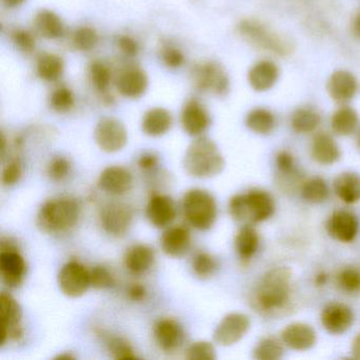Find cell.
Wrapping results in <instances>:
<instances>
[{
  "label": "cell",
  "instance_id": "obj_52",
  "mask_svg": "<svg viewBox=\"0 0 360 360\" xmlns=\"http://www.w3.org/2000/svg\"><path fill=\"white\" fill-rule=\"evenodd\" d=\"M128 296L131 300L142 301L146 297V288L141 284H134L128 290Z\"/></svg>",
  "mask_w": 360,
  "mask_h": 360
},
{
  "label": "cell",
  "instance_id": "obj_22",
  "mask_svg": "<svg viewBox=\"0 0 360 360\" xmlns=\"http://www.w3.org/2000/svg\"><path fill=\"white\" fill-rule=\"evenodd\" d=\"M328 89L333 100L338 103H347L355 96L357 81L349 71H336L330 77Z\"/></svg>",
  "mask_w": 360,
  "mask_h": 360
},
{
  "label": "cell",
  "instance_id": "obj_53",
  "mask_svg": "<svg viewBox=\"0 0 360 360\" xmlns=\"http://www.w3.org/2000/svg\"><path fill=\"white\" fill-rule=\"evenodd\" d=\"M352 354L356 359H360V333L354 338L352 342Z\"/></svg>",
  "mask_w": 360,
  "mask_h": 360
},
{
  "label": "cell",
  "instance_id": "obj_14",
  "mask_svg": "<svg viewBox=\"0 0 360 360\" xmlns=\"http://www.w3.org/2000/svg\"><path fill=\"white\" fill-rule=\"evenodd\" d=\"M353 311L343 303L330 302L322 309V326L330 334H343L353 326Z\"/></svg>",
  "mask_w": 360,
  "mask_h": 360
},
{
  "label": "cell",
  "instance_id": "obj_2",
  "mask_svg": "<svg viewBox=\"0 0 360 360\" xmlns=\"http://www.w3.org/2000/svg\"><path fill=\"white\" fill-rule=\"evenodd\" d=\"M233 220L255 224L269 220L275 212V202L271 193L262 189H250L246 193L233 195L229 203Z\"/></svg>",
  "mask_w": 360,
  "mask_h": 360
},
{
  "label": "cell",
  "instance_id": "obj_56",
  "mask_svg": "<svg viewBox=\"0 0 360 360\" xmlns=\"http://www.w3.org/2000/svg\"><path fill=\"white\" fill-rule=\"evenodd\" d=\"M25 0H4V3L7 7L9 8H15L18 7V6L24 4Z\"/></svg>",
  "mask_w": 360,
  "mask_h": 360
},
{
  "label": "cell",
  "instance_id": "obj_40",
  "mask_svg": "<svg viewBox=\"0 0 360 360\" xmlns=\"http://www.w3.org/2000/svg\"><path fill=\"white\" fill-rule=\"evenodd\" d=\"M185 358L188 360H216V349L208 341H198L187 347Z\"/></svg>",
  "mask_w": 360,
  "mask_h": 360
},
{
  "label": "cell",
  "instance_id": "obj_39",
  "mask_svg": "<svg viewBox=\"0 0 360 360\" xmlns=\"http://www.w3.org/2000/svg\"><path fill=\"white\" fill-rule=\"evenodd\" d=\"M337 283L341 290L347 292L360 290V271L355 267H345L337 276Z\"/></svg>",
  "mask_w": 360,
  "mask_h": 360
},
{
  "label": "cell",
  "instance_id": "obj_46",
  "mask_svg": "<svg viewBox=\"0 0 360 360\" xmlns=\"http://www.w3.org/2000/svg\"><path fill=\"white\" fill-rule=\"evenodd\" d=\"M276 167L282 176H290L296 172V163L292 153L281 150L276 155Z\"/></svg>",
  "mask_w": 360,
  "mask_h": 360
},
{
  "label": "cell",
  "instance_id": "obj_26",
  "mask_svg": "<svg viewBox=\"0 0 360 360\" xmlns=\"http://www.w3.org/2000/svg\"><path fill=\"white\" fill-rule=\"evenodd\" d=\"M311 157L321 165H332L340 159V149L330 134L321 132L314 138Z\"/></svg>",
  "mask_w": 360,
  "mask_h": 360
},
{
  "label": "cell",
  "instance_id": "obj_15",
  "mask_svg": "<svg viewBox=\"0 0 360 360\" xmlns=\"http://www.w3.org/2000/svg\"><path fill=\"white\" fill-rule=\"evenodd\" d=\"M195 81L202 90L214 92L218 96L229 91V77L222 68L214 63L201 65L195 70Z\"/></svg>",
  "mask_w": 360,
  "mask_h": 360
},
{
  "label": "cell",
  "instance_id": "obj_30",
  "mask_svg": "<svg viewBox=\"0 0 360 360\" xmlns=\"http://www.w3.org/2000/svg\"><path fill=\"white\" fill-rule=\"evenodd\" d=\"M35 27L39 34L46 39H54L64 34V25L62 20L54 12L43 10L35 18Z\"/></svg>",
  "mask_w": 360,
  "mask_h": 360
},
{
  "label": "cell",
  "instance_id": "obj_31",
  "mask_svg": "<svg viewBox=\"0 0 360 360\" xmlns=\"http://www.w3.org/2000/svg\"><path fill=\"white\" fill-rule=\"evenodd\" d=\"M359 117L357 112L349 107L338 109L332 117V129L338 136H347L357 129Z\"/></svg>",
  "mask_w": 360,
  "mask_h": 360
},
{
  "label": "cell",
  "instance_id": "obj_42",
  "mask_svg": "<svg viewBox=\"0 0 360 360\" xmlns=\"http://www.w3.org/2000/svg\"><path fill=\"white\" fill-rule=\"evenodd\" d=\"M90 282L96 290H106L115 285V277L104 266H96L90 271Z\"/></svg>",
  "mask_w": 360,
  "mask_h": 360
},
{
  "label": "cell",
  "instance_id": "obj_9",
  "mask_svg": "<svg viewBox=\"0 0 360 360\" xmlns=\"http://www.w3.org/2000/svg\"><path fill=\"white\" fill-rule=\"evenodd\" d=\"M94 139L96 144L105 153H117L127 144V130L119 120L105 117L96 125Z\"/></svg>",
  "mask_w": 360,
  "mask_h": 360
},
{
  "label": "cell",
  "instance_id": "obj_3",
  "mask_svg": "<svg viewBox=\"0 0 360 360\" xmlns=\"http://www.w3.org/2000/svg\"><path fill=\"white\" fill-rule=\"evenodd\" d=\"M185 170L195 178H212L225 167V161L214 141L199 138L191 143L185 153Z\"/></svg>",
  "mask_w": 360,
  "mask_h": 360
},
{
  "label": "cell",
  "instance_id": "obj_34",
  "mask_svg": "<svg viewBox=\"0 0 360 360\" xmlns=\"http://www.w3.org/2000/svg\"><path fill=\"white\" fill-rule=\"evenodd\" d=\"M64 71L63 60L54 54H44L37 63V72L41 79L54 82L60 79Z\"/></svg>",
  "mask_w": 360,
  "mask_h": 360
},
{
  "label": "cell",
  "instance_id": "obj_55",
  "mask_svg": "<svg viewBox=\"0 0 360 360\" xmlns=\"http://www.w3.org/2000/svg\"><path fill=\"white\" fill-rule=\"evenodd\" d=\"M353 28L355 34L360 37V12L356 15L355 20H354Z\"/></svg>",
  "mask_w": 360,
  "mask_h": 360
},
{
  "label": "cell",
  "instance_id": "obj_50",
  "mask_svg": "<svg viewBox=\"0 0 360 360\" xmlns=\"http://www.w3.org/2000/svg\"><path fill=\"white\" fill-rule=\"evenodd\" d=\"M119 47L128 56H136L139 52L138 43L129 37H120Z\"/></svg>",
  "mask_w": 360,
  "mask_h": 360
},
{
  "label": "cell",
  "instance_id": "obj_27",
  "mask_svg": "<svg viewBox=\"0 0 360 360\" xmlns=\"http://www.w3.org/2000/svg\"><path fill=\"white\" fill-rule=\"evenodd\" d=\"M335 193L347 204L360 201V176L355 172H342L334 180Z\"/></svg>",
  "mask_w": 360,
  "mask_h": 360
},
{
  "label": "cell",
  "instance_id": "obj_8",
  "mask_svg": "<svg viewBox=\"0 0 360 360\" xmlns=\"http://www.w3.org/2000/svg\"><path fill=\"white\" fill-rule=\"evenodd\" d=\"M58 281L63 294L70 298L83 296L91 286L90 271L77 261H70L62 267Z\"/></svg>",
  "mask_w": 360,
  "mask_h": 360
},
{
  "label": "cell",
  "instance_id": "obj_48",
  "mask_svg": "<svg viewBox=\"0 0 360 360\" xmlns=\"http://www.w3.org/2000/svg\"><path fill=\"white\" fill-rule=\"evenodd\" d=\"M13 41L22 52H31L35 47V41L30 33L18 30L13 33Z\"/></svg>",
  "mask_w": 360,
  "mask_h": 360
},
{
  "label": "cell",
  "instance_id": "obj_28",
  "mask_svg": "<svg viewBox=\"0 0 360 360\" xmlns=\"http://www.w3.org/2000/svg\"><path fill=\"white\" fill-rule=\"evenodd\" d=\"M172 126V117L169 111L163 108L149 110L143 119V131L150 136H161L167 134Z\"/></svg>",
  "mask_w": 360,
  "mask_h": 360
},
{
  "label": "cell",
  "instance_id": "obj_21",
  "mask_svg": "<svg viewBox=\"0 0 360 360\" xmlns=\"http://www.w3.org/2000/svg\"><path fill=\"white\" fill-rule=\"evenodd\" d=\"M191 244V233L184 226L169 227L161 238L162 250L174 258H180L187 254Z\"/></svg>",
  "mask_w": 360,
  "mask_h": 360
},
{
  "label": "cell",
  "instance_id": "obj_7",
  "mask_svg": "<svg viewBox=\"0 0 360 360\" xmlns=\"http://www.w3.org/2000/svg\"><path fill=\"white\" fill-rule=\"evenodd\" d=\"M22 307L11 295L1 292L0 296V345H6L9 340L20 341L24 337L22 326Z\"/></svg>",
  "mask_w": 360,
  "mask_h": 360
},
{
  "label": "cell",
  "instance_id": "obj_35",
  "mask_svg": "<svg viewBox=\"0 0 360 360\" xmlns=\"http://www.w3.org/2000/svg\"><path fill=\"white\" fill-rule=\"evenodd\" d=\"M320 115L309 108L295 111L292 117V127L298 134H309L319 126Z\"/></svg>",
  "mask_w": 360,
  "mask_h": 360
},
{
  "label": "cell",
  "instance_id": "obj_5",
  "mask_svg": "<svg viewBox=\"0 0 360 360\" xmlns=\"http://www.w3.org/2000/svg\"><path fill=\"white\" fill-rule=\"evenodd\" d=\"M183 212L189 224L199 231H208L216 222L218 206L208 191L191 189L183 198Z\"/></svg>",
  "mask_w": 360,
  "mask_h": 360
},
{
  "label": "cell",
  "instance_id": "obj_33",
  "mask_svg": "<svg viewBox=\"0 0 360 360\" xmlns=\"http://www.w3.org/2000/svg\"><path fill=\"white\" fill-rule=\"evenodd\" d=\"M301 195L309 203H323L328 198V184L321 176H313L303 183Z\"/></svg>",
  "mask_w": 360,
  "mask_h": 360
},
{
  "label": "cell",
  "instance_id": "obj_44",
  "mask_svg": "<svg viewBox=\"0 0 360 360\" xmlns=\"http://www.w3.org/2000/svg\"><path fill=\"white\" fill-rule=\"evenodd\" d=\"M90 75H91L94 86L100 91L104 92L108 89L109 84H110V71L102 63H94L90 68Z\"/></svg>",
  "mask_w": 360,
  "mask_h": 360
},
{
  "label": "cell",
  "instance_id": "obj_1",
  "mask_svg": "<svg viewBox=\"0 0 360 360\" xmlns=\"http://www.w3.org/2000/svg\"><path fill=\"white\" fill-rule=\"evenodd\" d=\"M292 271L277 266L267 271L250 294L252 309L264 317H281L292 309Z\"/></svg>",
  "mask_w": 360,
  "mask_h": 360
},
{
  "label": "cell",
  "instance_id": "obj_36",
  "mask_svg": "<svg viewBox=\"0 0 360 360\" xmlns=\"http://www.w3.org/2000/svg\"><path fill=\"white\" fill-rule=\"evenodd\" d=\"M283 345L273 337H267L259 341L252 351V357L258 360H277L283 357Z\"/></svg>",
  "mask_w": 360,
  "mask_h": 360
},
{
  "label": "cell",
  "instance_id": "obj_12",
  "mask_svg": "<svg viewBox=\"0 0 360 360\" xmlns=\"http://www.w3.org/2000/svg\"><path fill=\"white\" fill-rule=\"evenodd\" d=\"M134 221V210L123 203H111L101 212V224L109 235L122 237Z\"/></svg>",
  "mask_w": 360,
  "mask_h": 360
},
{
  "label": "cell",
  "instance_id": "obj_38",
  "mask_svg": "<svg viewBox=\"0 0 360 360\" xmlns=\"http://www.w3.org/2000/svg\"><path fill=\"white\" fill-rule=\"evenodd\" d=\"M107 349L115 359H134L136 358L131 345L121 337H109L106 339Z\"/></svg>",
  "mask_w": 360,
  "mask_h": 360
},
{
  "label": "cell",
  "instance_id": "obj_17",
  "mask_svg": "<svg viewBox=\"0 0 360 360\" xmlns=\"http://www.w3.org/2000/svg\"><path fill=\"white\" fill-rule=\"evenodd\" d=\"M132 182L131 174L126 168L110 166L101 174L98 187L110 195H122L131 189Z\"/></svg>",
  "mask_w": 360,
  "mask_h": 360
},
{
  "label": "cell",
  "instance_id": "obj_25",
  "mask_svg": "<svg viewBox=\"0 0 360 360\" xmlns=\"http://www.w3.org/2000/svg\"><path fill=\"white\" fill-rule=\"evenodd\" d=\"M279 77L278 67L269 60L257 63L248 73L250 87L256 91L262 92L271 89Z\"/></svg>",
  "mask_w": 360,
  "mask_h": 360
},
{
  "label": "cell",
  "instance_id": "obj_51",
  "mask_svg": "<svg viewBox=\"0 0 360 360\" xmlns=\"http://www.w3.org/2000/svg\"><path fill=\"white\" fill-rule=\"evenodd\" d=\"M139 166L143 170H153L159 164V159L153 153H145L139 159Z\"/></svg>",
  "mask_w": 360,
  "mask_h": 360
},
{
  "label": "cell",
  "instance_id": "obj_11",
  "mask_svg": "<svg viewBox=\"0 0 360 360\" xmlns=\"http://www.w3.org/2000/svg\"><path fill=\"white\" fill-rule=\"evenodd\" d=\"M250 328V320L241 313L225 316L214 332V340L222 347H231L239 342Z\"/></svg>",
  "mask_w": 360,
  "mask_h": 360
},
{
  "label": "cell",
  "instance_id": "obj_23",
  "mask_svg": "<svg viewBox=\"0 0 360 360\" xmlns=\"http://www.w3.org/2000/svg\"><path fill=\"white\" fill-rule=\"evenodd\" d=\"M148 88V77L144 71L138 68L128 69L120 75L117 89L126 98H141Z\"/></svg>",
  "mask_w": 360,
  "mask_h": 360
},
{
  "label": "cell",
  "instance_id": "obj_24",
  "mask_svg": "<svg viewBox=\"0 0 360 360\" xmlns=\"http://www.w3.org/2000/svg\"><path fill=\"white\" fill-rule=\"evenodd\" d=\"M153 248L146 244H136L128 248L124 257L126 269L134 275L146 273L155 262Z\"/></svg>",
  "mask_w": 360,
  "mask_h": 360
},
{
  "label": "cell",
  "instance_id": "obj_58",
  "mask_svg": "<svg viewBox=\"0 0 360 360\" xmlns=\"http://www.w3.org/2000/svg\"><path fill=\"white\" fill-rule=\"evenodd\" d=\"M358 145H359V147H360V134H359V138H358Z\"/></svg>",
  "mask_w": 360,
  "mask_h": 360
},
{
  "label": "cell",
  "instance_id": "obj_19",
  "mask_svg": "<svg viewBox=\"0 0 360 360\" xmlns=\"http://www.w3.org/2000/svg\"><path fill=\"white\" fill-rule=\"evenodd\" d=\"M181 119L183 128L191 136H201L210 125L207 110L197 101H191L185 105Z\"/></svg>",
  "mask_w": 360,
  "mask_h": 360
},
{
  "label": "cell",
  "instance_id": "obj_37",
  "mask_svg": "<svg viewBox=\"0 0 360 360\" xmlns=\"http://www.w3.org/2000/svg\"><path fill=\"white\" fill-rule=\"evenodd\" d=\"M218 267L216 259L208 254V252H199L193 257V273L201 278V279H207L212 277Z\"/></svg>",
  "mask_w": 360,
  "mask_h": 360
},
{
  "label": "cell",
  "instance_id": "obj_57",
  "mask_svg": "<svg viewBox=\"0 0 360 360\" xmlns=\"http://www.w3.org/2000/svg\"><path fill=\"white\" fill-rule=\"evenodd\" d=\"M54 359H75V357L71 354H60V355L56 356Z\"/></svg>",
  "mask_w": 360,
  "mask_h": 360
},
{
  "label": "cell",
  "instance_id": "obj_13",
  "mask_svg": "<svg viewBox=\"0 0 360 360\" xmlns=\"http://www.w3.org/2000/svg\"><path fill=\"white\" fill-rule=\"evenodd\" d=\"M326 231L330 237L342 243H351L357 237L359 222L357 217L347 210H337L326 222Z\"/></svg>",
  "mask_w": 360,
  "mask_h": 360
},
{
  "label": "cell",
  "instance_id": "obj_43",
  "mask_svg": "<svg viewBox=\"0 0 360 360\" xmlns=\"http://www.w3.org/2000/svg\"><path fill=\"white\" fill-rule=\"evenodd\" d=\"M50 102L54 110L58 112H67L75 105V96L68 88L63 87L53 92Z\"/></svg>",
  "mask_w": 360,
  "mask_h": 360
},
{
  "label": "cell",
  "instance_id": "obj_47",
  "mask_svg": "<svg viewBox=\"0 0 360 360\" xmlns=\"http://www.w3.org/2000/svg\"><path fill=\"white\" fill-rule=\"evenodd\" d=\"M22 165L20 160L13 159L5 166L3 170V183L6 186L16 184L22 178Z\"/></svg>",
  "mask_w": 360,
  "mask_h": 360
},
{
  "label": "cell",
  "instance_id": "obj_20",
  "mask_svg": "<svg viewBox=\"0 0 360 360\" xmlns=\"http://www.w3.org/2000/svg\"><path fill=\"white\" fill-rule=\"evenodd\" d=\"M153 336L160 349L172 352L178 349L183 341V330L174 319H161L155 324Z\"/></svg>",
  "mask_w": 360,
  "mask_h": 360
},
{
  "label": "cell",
  "instance_id": "obj_16",
  "mask_svg": "<svg viewBox=\"0 0 360 360\" xmlns=\"http://www.w3.org/2000/svg\"><path fill=\"white\" fill-rule=\"evenodd\" d=\"M146 217L153 226L165 229L176 217V208L172 198L164 195H153L146 206Z\"/></svg>",
  "mask_w": 360,
  "mask_h": 360
},
{
  "label": "cell",
  "instance_id": "obj_29",
  "mask_svg": "<svg viewBox=\"0 0 360 360\" xmlns=\"http://www.w3.org/2000/svg\"><path fill=\"white\" fill-rule=\"evenodd\" d=\"M259 244L260 237L252 224H244L236 236V250L242 260H250L258 250Z\"/></svg>",
  "mask_w": 360,
  "mask_h": 360
},
{
  "label": "cell",
  "instance_id": "obj_4",
  "mask_svg": "<svg viewBox=\"0 0 360 360\" xmlns=\"http://www.w3.org/2000/svg\"><path fill=\"white\" fill-rule=\"evenodd\" d=\"M81 208L71 198L50 200L39 208L37 224L41 231L48 233L70 231L79 222Z\"/></svg>",
  "mask_w": 360,
  "mask_h": 360
},
{
  "label": "cell",
  "instance_id": "obj_18",
  "mask_svg": "<svg viewBox=\"0 0 360 360\" xmlns=\"http://www.w3.org/2000/svg\"><path fill=\"white\" fill-rule=\"evenodd\" d=\"M282 343L295 349V351H307L315 345L317 335L315 330L309 324L296 323L288 324L281 332Z\"/></svg>",
  "mask_w": 360,
  "mask_h": 360
},
{
  "label": "cell",
  "instance_id": "obj_49",
  "mask_svg": "<svg viewBox=\"0 0 360 360\" xmlns=\"http://www.w3.org/2000/svg\"><path fill=\"white\" fill-rule=\"evenodd\" d=\"M163 60L169 68H179L184 63V56L180 50L176 48H167L163 51Z\"/></svg>",
  "mask_w": 360,
  "mask_h": 360
},
{
  "label": "cell",
  "instance_id": "obj_45",
  "mask_svg": "<svg viewBox=\"0 0 360 360\" xmlns=\"http://www.w3.org/2000/svg\"><path fill=\"white\" fill-rule=\"evenodd\" d=\"M70 162L63 157H56L51 160L47 167V174L51 180L62 181L70 172Z\"/></svg>",
  "mask_w": 360,
  "mask_h": 360
},
{
  "label": "cell",
  "instance_id": "obj_10",
  "mask_svg": "<svg viewBox=\"0 0 360 360\" xmlns=\"http://www.w3.org/2000/svg\"><path fill=\"white\" fill-rule=\"evenodd\" d=\"M26 271L27 264L24 257L15 246L6 243L3 240L0 252V274L6 285L12 288L20 286L24 281Z\"/></svg>",
  "mask_w": 360,
  "mask_h": 360
},
{
  "label": "cell",
  "instance_id": "obj_32",
  "mask_svg": "<svg viewBox=\"0 0 360 360\" xmlns=\"http://www.w3.org/2000/svg\"><path fill=\"white\" fill-rule=\"evenodd\" d=\"M246 126L255 134H271L276 127V117L271 111L264 108H256L246 117Z\"/></svg>",
  "mask_w": 360,
  "mask_h": 360
},
{
  "label": "cell",
  "instance_id": "obj_41",
  "mask_svg": "<svg viewBox=\"0 0 360 360\" xmlns=\"http://www.w3.org/2000/svg\"><path fill=\"white\" fill-rule=\"evenodd\" d=\"M75 47L82 51H90L94 49L98 43V37L96 31L89 27H83L79 28L75 32L73 37Z\"/></svg>",
  "mask_w": 360,
  "mask_h": 360
},
{
  "label": "cell",
  "instance_id": "obj_54",
  "mask_svg": "<svg viewBox=\"0 0 360 360\" xmlns=\"http://www.w3.org/2000/svg\"><path fill=\"white\" fill-rule=\"evenodd\" d=\"M328 281V275L326 273H319L318 275H316L315 278V283L316 285L322 286L326 283Z\"/></svg>",
  "mask_w": 360,
  "mask_h": 360
},
{
  "label": "cell",
  "instance_id": "obj_6",
  "mask_svg": "<svg viewBox=\"0 0 360 360\" xmlns=\"http://www.w3.org/2000/svg\"><path fill=\"white\" fill-rule=\"evenodd\" d=\"M238 29L245 41L265 51L286 56L292 50L290 41L256 20H243Z\"/></svg>",
  "mask_w": 360,
  "mask_h": 360
}]
</instances>
